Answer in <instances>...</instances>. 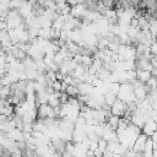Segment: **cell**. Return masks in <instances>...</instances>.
<instances>
[{
  "label": "cell",
  "mask_w": 157,
  "mask_h": 157,
  "mask_svg": "<svg viewBox=\"0 0 157 157\" xmlns=\"http://www.w3.org/2000/svg\"><path fill=\"white\" fill-rule=\"evenodd\" d=\"M146 139H147V136H146V135L140 134V135L136 137V140L134 141L131 150H133L134 152H142V151H144L145 142H146Z\"/></svg>",
  "instance_id": "cell-1"
},
{
  "label": "cell",
  "mask_w": 157,
  "mask_h": 157,
  "mask_svg": "<svg viewBox=\"0 0 157 157\" xmlns=\"http://www.w3.org/2000/svg\"><path fill=\"white\" fill-rule=\"evenodd\" d=\"M103 97H104V103L107 104V106H112L113 103H114V101L117 100V96L114 95V93H112V92H106L104 95H103Z\"/></svg>",
  "instance_id": "cell-2"
},
{
  "label": "cell",
  "mask_w": 157,
  "mask_h": 157,
  "mask_svg": "<svg viewBox=\"0 0 157 157\" xmlns=\"http://www.w3.org/2000/svg\"><path fill=\"white\" fill-rule=\"evenodd\" d=\"M107 146H108V141L107 140H104L103 137L98 139V141H97V148L98 150H101L102 152H104L106 148H107Z\"/></svg>",
  "instance_id": "cell-3"
},
{
  "label": "cell",
  "mask_w": 157,
  "mask_h": 157,
  "mask_svg": "<svg viewBox=\"0 0 157 157\" xmlns=\"http://www.w3.org/2000/svg\"><path fill=\"white\" fill-rule=\"evenodd\" d=\"M92 153H93V157H103V152L101 150H98V148L93 150Z\"/></svg>",
  "instance_id": "cell-4"
}]
</instances>
